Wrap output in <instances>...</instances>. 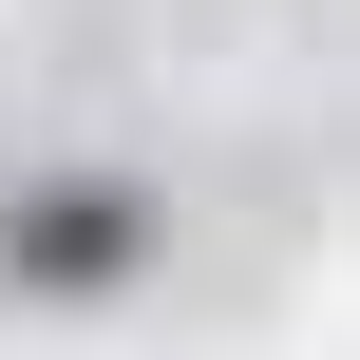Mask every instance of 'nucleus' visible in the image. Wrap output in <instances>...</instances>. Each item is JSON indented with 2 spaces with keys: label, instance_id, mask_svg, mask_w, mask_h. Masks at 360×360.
I'll list each match as a JSON object with an SVG mask.
<instances>
[{
  "label": "nucleus",
  "instance_id": "1",
  "mask_svg": "<svg viewBox=\"0 0 360 360\" xmlns=\"http://www.w3.org/2000/svg\"><path fill=\"white\" fill-rule=\"evenodd\" d=\"M133 266H152V190H114V171H57V190L0 209V285H19V304H95V285H133Z\"/></svg>",
  "mask_w": 360,
  "mask_h": 360
}]
</instances>
